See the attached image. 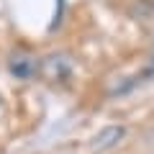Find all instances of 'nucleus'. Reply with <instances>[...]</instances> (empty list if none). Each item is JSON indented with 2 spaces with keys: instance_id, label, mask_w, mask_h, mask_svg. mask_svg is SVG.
I'll return each instance as SVG.
<instances>
[{
  "instance_id": "1",
  "label": "nucleus",
  "mask_w": 154,
  "mask_h": 154,
  "mask_svg": "<svg viewBox=\"0 0 154 154\" xmlns=\"http://www.w3.org/2000/svg\"><path fill=\"white\" fill-rule=\"evenodd\" d=\"M123 126H105L100 128L98 134H95L93 139V152H108V149H113L116 144L123 139Z\"/></svg>"
},
{
  "instance_id": "2",
  "label": "nucleus",
  "mask_w": 154,
  "mask_h": 154,
  "mask_svg": "<svg viewBox=\"0 0 154 154\" xmlns=\"http://www.w3.org/2000/svg\"><path fill=\"white\" fill-rule=\"evenodd\" d=\"M36 69H38V62L33 57H28V54H13L11 57V72L16 77L28 80L31 75H36Z\"/></svg>"
},
{
  "instance_id": "3",
  "label": "nucleus",
  "mask_w": 154,
  "mask_h": 154,
  "mask_svg": "<svg viewBox=\"0 0 154 154\" xmlns=\"http://www.w3.org/2000/svg\"><path fill=\"white\" fill-rule=\"evenodd\" d=\"M149 72H152V75H154V54H152V67H149Z\"/></svg>"
},
{
  "instance_id": "4",
  "label": "nucleus",
  "mask_w": 154,
  "mask_h": 154,
  "mask_svg": "<svg viewBox=\"0 0 154 154\" xmlns=\"http://www.w3.org/2000/svg\"><path fill=\"white\" fill-rule=\"evenodd\" d=\"M0 105H3V98H0Z\"/></svg>"
}]
</instances>
